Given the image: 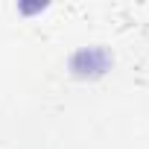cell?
Listing matches in <instances>:
<instances>
[{"instance_id":"obj_1","label":"cell","mask_w":149,"mask_h":149,"mask_svg":"<svg viewBox=\"0 0 149 149\" xmlns=\"http://www.w3.org/2000/svg\"><path fill=\"white\" fill-rule=\"evenodd\" d=\"M108 53L102 47H82L79 53H73L70 58V67L73 73H79V76H97V73H105L108 67Z\"/></svg>"}]
</instances>
